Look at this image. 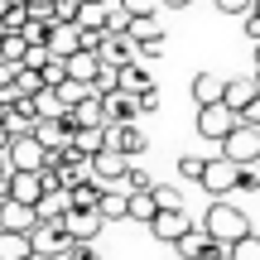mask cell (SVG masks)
<instances>
[{"mask_svg": "<svg viewBox=\"0 0 260 260\" xmlns=\"http://www.w3.org/2000/svg\"><path fill=\"white\" fill-rule=\"evenodd\" d=\"M10 154H15V169H44L48 164V149L34 130L29 135H10Z\"/></svg>", "mask_w": 260, "mask_h": 260, "instance_id": "obj_12", "label": "cell"}, {"mask_svg": "<svg viewBox=\"0 0 260 260\" xmlns=\"http://www.w3.org/2000/svg\"><path fill=\"white\" fill-rule=\"evenodd\" d=\"M34 125H39V106H34V96H19V102H10V116H5V130H10V135H29Z\"/></svg>", "mask_w": 260, "mask_h": 260, "instance_id": "obj_16", "label": "cell"}, {"mask_svg": "<svg viewBox=\"0 0 260 260\" xmlns=\"http://www.w3.org/2000/svg\"><path fill=\"white\" fill-rule=\"evenodd\" d=\"M68 232L77 236V241H96L102 236V226H106V217H102V207H68Z\"/></svg>", "mask_w": 260, "mask_h": 260, "instance_id": "obj_13", "label": "cell"}, {"mask_svg": "<svg viewBox=\"0 0 260 260\" xmlns=\"http://www.w3.org/2000/svg\"><path fill=\"white\" fill-rule=\"evenodd\" d=\"M44 82H48V87H63V82H68V58H53V63L44 68Z\"/></svg>", "mask_w": 260, "mask_h": 260, "instance_id": "obj_35", "label": "cell"}, {"mask_svg": "<svg viewBox=\"0 0 260 260\" xmlns=\"http://www.w3.org/2000/svg\"><path fill=\"white\" fill-rule=\"evenodd\" d=\"M241 125V111H232L226 102H212V106H198V135L212 140V145H222L232 130Z\"/></svg>", "mask_w": 260, "mask_h": 260, "instance_id": "obj_2", "label": "cell"}, {"mask_svg": "<svg viewBox=\"0 0 260 260\" xmlns=\"http://www.w3.org/2000/svg\"><path fill=\"white\" fill-rule=\"evenodd\" d=\"M19 5V0H0V15H10V10H15Z\"/></svg>", "mask_w": 260, "mask_h": 260, "instance_id": "obj_45", "label": "cell"}, {"mask_svg": "<svg viewBox=\"0 0 260 260\" xmlns=\"http://www.w3.org/2000/svg\"><path fill=\"white\" fill-rule=\"evenodd\" d=\"M73 149L87 154V159H92L96 149H106V125H77L73 130Z\"/></svg>", "mask_w": 260, "mask_h": 260, "instance_id": "obj_20", "label": "cell"}, {"mask_svg": "<svg viewBox=\"0 0 260 260\" xmlns=\"http://www.w3.org/2000/svg\"><path fill=\"white\" fill-rule=\"evenodd\" d=\"M145 188H154V178H149L140 164H130V174H125V193H145Z\"/></svg>", "mask_w": 260, "mask_h": 260, "instance_id": "obj_34", "label": "cell"}, {"mask_svg": "<svg viewBox=\"0 0 260 260\" xmlns=\"http://www.w3.org/2000/svg\"><path fill=\"white\" fill-rule=\"evenodd\" d=\"M164 5H174V10H183V5H193V0H164Z\"/></svg>", "mask_w": 260, "mask_h": 260, "instance_id": "obj_46", "label": "cell"}, {"mask_svg": "<svg viewBox=\"0 0 260 260\" xmlns=\"http://www.w3.org/2000/svg\"><path fill=\"white\" fill-rule=\"evenodd\" d=\"M68 260H102V251H96V241H77L68 251Z\"/></svg>", "mask_w": 260, "mask_h": 260, "instance_id": "obj_37", "label": "cell"}, {"mask_svg": "<svg viewBox=\"0 0 260 260\" xmlns=\"http://www.w3.org/2000/svg\"><path fill=\"white\" fill-rule=\"evenodd\" d=\"M255 96H260V77L255 73L251 77H226V106H232V111H246Z\"/></svg>", "mask_w": 260, "mask_h": 260, "instance_id": "obj_17", "label": "cell"}, {"mask_svg": "<svg viewBox=\"0 0 260 260\" xmlns=\"http://www.w3.org/2000/svg\"><path fill=\"white\" fill-rule=\"evenodd\" d=\"M226 260H260V236H241V241H232L226 246Z\"/></svg>", "mask_w": 260, "mask_h": 260, "instance_id": "obj_28", "label": "cell"}, {"mask_svg": "<svg viewBox=\"0 0 260 260\" xmlns=\"http://www.w3.org/2000/svg\"><path fill=\"white\" fill-rule=\"evenodd\" d=\"M121 5L130 10V15H159V5H164V0H121Z\"/></svg>", "mask_w": 260, "mask_h": 260, "instance_id": "obj_38", "label": "cell"}, {"mask_svg": "<svg viewBox=\"0 0 260 260\" xmlns=\"http://www.w3.org/2000/svg\"><path fill=\"white\" fill-rule=\"evenodd\" d=\"M96 92H116V87H121V68H111V63H102V73H96Z\"/></svg>", "mask_w": 260, "mask_h": 260, "instance_id": "obj_33", "label": "cell"}, {"mask_svg": "<svg viewBox=\"0 0 260 260\" xmlns=\"http://www.w3.org/2000/svg\"><path fill=\"white\" fill-rule=\"evenodd\" d=\"M39 222H44V217H39L34 203H19V198H5V203H0V226H10V232H29L34 236Z\"/></svg>", "mask_w": 260, "mask_h": 260, "instance_id": "obj_11", "label": "cell"}, {"mask_svg": "<svg viewBox=\"0 0 260 260\" xmlns=\"http://www.w3.org/2000/svg\"><path fill=\"white\" fill-rule=\"evenodd\" d=\"M174 251L183 255V260H226V246L217 241V236L207 232L203 222H198L188 236H178V241H174Z\"/></svg>", "mask_w": 260, "mask_h": 260, "instance_id": "obj_3", "label": "cell"}, {"mask_svg": "<svg viewBox=\"0 0 260 260\" xmlns=\"http://www.w3.org/2000/svg\"><path fill=\"white\" fill-rule=\"evenodd\" d=\"M145 111H159V87H145V92H140V116Z\"/></svg>", "mask_w": 260, "mask_h": 260, "instance_id": "obj_41", "label": "cell"}, {"mask_svg": "<svg viewBox=\"0 0 260 260\" xmlns=\"http://www.w3.org/2000/svg\"><path fill=\"white\" fill-rule=\"evenodd\" d=\"M29 255H34V236L0 226V260H29Z\"/></svg>", "mask_w": 260, "mask_h": 260, "instance_id": "obj_19", "label": "cell"}, {"mask_svg": "<svg viewBox=\"0 0 260 260\" xmlns=\"http://www.w3.org/2000/svg\"><path fill=\"white\" fill-rule=\"evenodd\" d=\"M193 102H198V106L226 102V77H222V73H198V77H193Z\"/></svg>", "mask_w": 260, "mask_h": 260, "instance_id": "obj_18", "label": "cell"}, {"mask_svg": "<svg viewBox=\"0 0 260 260\" xmlns=\"http://www.w3.org/2000/svg\"><path fill=\"white\" fill-rule=\"evenodd\" d=\"M241 121H255V125H260V96H255V102H251V106L241 111Z\"/></svg>", "mask_w": 260, "mask_h": 260, "instance_id": "obj_44", "label": "cell"}, {"mask_svg": "<svg viewBox=\"0 0 260 260\" xmlns=\"http://www.w3.org/2000/svg\"><path fill=\"white\" fill-rule=\"evenodd\" d=\"M96 53H102V63L125 68V63H135V58H140V44H135L130 34H111V29H106V39H102V48H96Z\"/></svg>", "mask_w": 260, "mask_h": 260, "instance_id": "obj_14", "label": "cell"}, {"mask_svg": "<svg viewBox=\"0 0 260 260\" xmlns=\"http://www.w3.org/2000/svg\"><path fill=\"white\" fill-rule=\"evenodd\" d=\"M48 48H53V58H73L77 48H87V29L77 24V19H53V29H48Z\"/></svg>", "mask_w": 260, "mask_h": 260, "instance_id": "obj_7", "label": "cell"}, {"mask_svg": "<svg viewBox=\"0 0 260 260\" xmlns=\"http://www.w3.org/2000/svg\"><path fill=\"white\" fill-rule=\"evenodd\" d=\"M102 193H106V183L92 174L87 183H77V188H73V207H102Z\"/></svg>", "mask_w": 260, "mask_h": 260, "instance_id": "obj_25", "label": "cell"}, {"mask_svg": "<svg viewBox=\"0 0 260 260\" xmlns=\"http://www.w3.org/2000/svg\"><path fill=\"white\" fill-rule=\"evenodd\" d=\"M106 145L121 149V154H130V159H140L149 149V140H145V130H140L135 121H111V125H106Z\"/></svg>", "mask_w": 260, "mask_h": 260, "instance_id": "obj_9", "label": "cell"}, {"mask_svg": "<svg viewBox=\"0 0 260 260\" xmlns=\"http://www.w3.org/2000/svg\"><path fill=\"white\" fill-rule=\"evenodd\" d=\"M203 226H207V232H212L222 246H232V241H241V236H251V217H246L241 207H232L226 198H212V203H207Z\"/></svg>", "mask_w": 260, "mask_h": 260, "instance_id": "obj_1", "label": "cell"}, {"mask_svg": "<svg viewBox=\"0 0 260 260\" xmlns=\"http://www.w3.org/2000/svg\"><path fill=\"white\" fill-rule=\"evenodd\" d=\"M222 154L236 159V164H255V159H260V125L255 121H241L232 135L222 140Z\"/></svg>", "mask_w": 260, "mask_h": 260, "instance_id": "obj_5", "label": "cell"}, {"mask_svg": "<svg viewBox=\"0 0 260 260\" xmlns=\"http://www.w3.org/2000/svg\"><path fill=\"white\" fill-rule=\"evenodd\" d=\"M255 188H260V159L236 169V193H255Z\"/></svg>", "mask_w": 260, "mask_h": 260, "instance_id": "obj_31", "label": "cell"}, {"mask_svg": "<svg viewBox=\"0 0 260 260\" xmlns=\"http://www.w3.org/2000/svg\"><path fill=\"white\" fill-rule=\"evenodd\" d=\"M44 260H53V255H44Z\"/></svg>", "mask_w": 260, "mask_h": 260, "instance_id": "obj_49", "label": "cell"}, {"mask_svg": "<svg viewBox=\"0 0 260 260\" xmlns=\"http://www.w3.org/2000/svg\"><path fill=\"white\" fill-rule=\"evenodd\" d=\"M73 246H77V236L68 232V222H39V226H34V251H39V255L68 260Z\"/></svg>", "mask_w": 260, "mask_h": 260, "instance_id": "obj_4", "label": "cell"}, {"mask_svg": "<svg viewBox=\"0 0 260 260\" xmlns=\"http://www.w3.org/2000/svg\"><path fill=\"white\" fill-rule=\"evenodd\" d=\"M135 44H145V39H159L164 29H159V15H130V29H125Z\"/></svg>", "mask_w": 260, "mask_h": 260, "instance_id": "obj_27", "label": "cell"}, {"mask_svg": "<svg viewBox=\"0 0 260 260\" xmlns=\"http://www.w3.org/2000/svg\"><path fill=\"white\" fill-rule=\"evenodd\" d=\"M24 19H29V0H19V5H15V10L5 15V24H10V29H19Z\"/></svg>", "mask_w": 260, "mask_h": 260, "instance_id": "obj_42", "label": "cell"}, {"mask_svg": "<svg viewBox=\"0 0 260 260\" xmlns=\"http://www.w3.org/2000/svg\"><path fill=\"white\" fill-rule=\"evenodd\" d=\"M34 106H39V116H73V106H68V96L58 92V87H39Z\"/></svg>", "mask_w": 260, "mask_h": 260, "instance_id": "obj_21", "label": "cell"}, {"mask_svg": "<svg viewBox=\"0 0 260 260\" xmlns=\"http://www.w3.org/2000/svg\"><path fill=\"white\" fill-rule=\"evenodd\" d=\"M149 232H154V241H169V246H174L178 236H188V232H193V222H188V212H183V207H159V217L149 222Z\"/></svg>", "mask_w": 260, "mask_h": 260, "instance_id": "obj_10", "label": "cell"}, {"mask_svg": "<svg viewBox=\"0 0 260 260\" xmlns=\"http://www.w3.org/2000/svg\"><path fill=\"white\" fill-rule=\"evenodd\" d=\"M255 15H260V0H255Z\"/></svg>", "mask_w": 260, "mask_h": 260, "instance_id": "obj_48", "label": "cell"}, {"mask_svg": "<svg viewBox=\"0 0 260 260\" xmlns=\"http://www.w3.org/2000/svg\"><path fill=\"white\" fill-rule=\"evenodd\" d=\"M236 159H226V154H217V159H207V174H203V188H207V198H226V193H236Z\"/></svg>", "mask_w": 260, "mask_h": 260, "instance_id": "obj_8", "label": "cell"}, {"mask_svg": "<svg viewBox=\"0 0 260 260\" xmlns=\"http://www.w3.org/2000/svg\"><path fill=\"white\" fill-rule=\"evenodd\" d=\"M73 125H106V111H102V92L82 96V102L73 106Z\"/></svg>", "mask_w": 260, "mask_h": 260, "instance_id": "obj_22", "label": "cell"}, {"mask_svg": "<svg viewBox=\"0 0 260 260\" xmlns=\"http://www.w3.org/2000/svg\"><path fill=\"white\" fill-rule=\"evenodd\" d=\"M5 34H10V24H5V15H0V39H5Z\"/></svg>", "mask_w": 260, "mask_h": 260, "instance_id": "obj_47", "label": "cell"}, {"mask_svg": "<svg viewBox=\"0 0 260 260\" xmlns=\"http://www.w3.org/2000/svg\"><path fill=\"white\" fill-rule=\"evenodd\" d=\"M217 10H222V15H251L255 0H217Z\"/></svg>", "mask_w": 260, "mask_h": 260, "instance_id": "obj_39", "label": "cell"}, {"mask_svg": "<svg viewBox=\"0 0 260 260\" xmlns=\"http://www.w3.org/2000/svg\"><path fill=\"white\" fill-rule=\"evenodd\" d=\"M19 68H24L19 58H0V87H15L19 82Z\"/></svg>", "mask_w": 260, "mask_h": 260, "instance_id": "obj_36", "label": "cell"}, {"mask_svg": "<svg viewBox=\"0 0 260 260\" xmlns=\"http://www.w3.org/2000/svg\"><path fill=\"white\" fill-rule=\"evenodd\" d=\"M102 111H106V125H111V121H135V116H140V96L125 92V87L102 92Z\"/></svg>", "mask_w": 260, "mask_h": 260, "instance_id": "obj_15", "label": "cell"}, {"mask_svg": "<svg viewBox=\"0 0 260 260\" xmlns=\"http://www.w3.org/2000/svg\"><path fill=\"white\" fill-rule=\"evenodd\" d=\"M207 159H212V154H207ZM207 159H203V154H183V159H178V178H193V183H203Z\"/></svg>", "mask_w": 260, "mask_h": 260, "instance_id": "obj_29", "label": "cell"}, {"mask_svg": "<svg viewBox=\"0 0 260 260\" xmlns=\"http://www.w3.org/2000/svg\"><path fill=\"white\" fill-rule=\"evenodd\" d=\"M121 87H125V92H135V96H140L145 87H154V77H149V73H145V63L135 58V63H125V68H121Z\"/></svg>", "mask_w": 260, "mask_h": 260, "instance_id": "obj_26", "label": "cell"}, {"mask_svg": "<svg viewBox=\"0 0 260 260\" xmlns=\"http://www.w3.org/2000/svg\"><path fill=\"white\" fill-rule=\"evenodd\" d=\"M0 53H5V58H19V63H24V53H29V39L19 34V29H10V34L0 39Z\"/></svg>", "mask_w": 260, "mask_h": 260, "instance_id": "obj_30", "label": "cell"}, {"mask_svg": "<svg viewBox=\"0 0 260 260\" xmlns=\"http://www.w3.org/2000/svg\"><path fill=\"white\" fill-rule=\"evenodd\" d=\"M246 19V39H251V44H260V15L251 10V15H241Z\"/></svg>", "mask_w": 260, "mask_h": 260, "instance_id": "obj_43", "label": "cell"}, {"mask_svg": "<svg viewBox=\"0 0 260 260\" xmlns=\"http://www.w3.org/2000/svg\"><path fill=\"white\" fill-rule=\"evenodd\" d=\"M102 217H106V222L130 217V193H125V188H106V193H102Z\"/></svg>", "mask_w": 260, "mask_h": 260, "instance_id": "obj_24", "label": "cell"}, {"mask_svg": "<svg viewBox=\"0 0 260 260\" xmlns=\"http://www.w3.org/2000/svg\"><path fill=\"white\" fill-rule=\"evenodd\" d=\"M164 48H169L164 34H159V39H145V44H140V58H164Z\"/></svg>", "mask_w": 260, "mask_h": 260, "instance_id": "obj_40", "label": "cell"}, {"mask_svg": "<svg viewBox=\"0 0 260 260\" xmlns=\"http://www.w3.org/2000/svg\"><path fill=\"white\" fill-rule=\"evenodd\" d=\"M154 203H159V207H183V188H174V183H154Z\"/></svg>", "mask_w": 260, "mask_h": 260, "instance_id": "obj_32", "label": "cell"}, {"mask_svg": "<svg viewBox=\"0 0 260 260\" xmlns=\"http://www.w3.org/2000/svg\"><path fill=\"white\" fill-rule=\"evenodd\" d=\"M159 217V203H154V188H145V193H130V222L149 226Z\"/></svg>", "mask_w": 260, "mask_h": 260, "instance_id": "obj_23", "label": "cell"}, {"mask_svg": "<svg viewBox=\"0 0 260 260\" xmlns=\"http://www.w3.org/2000/svg\"><path fill=\"white\" fill-rule=\"evenodd\" d=\"M130 164H135V159H130V154H121V149H111V145L92 154V174L102 178L106 188H125V174H130Z\"/></svg>", "mask_w": 260, "mask_h": 260, "instance_id": "obj_6", "label": "cell"}]
</instances>
